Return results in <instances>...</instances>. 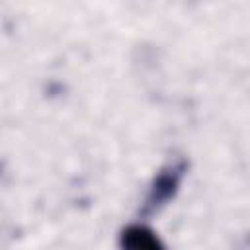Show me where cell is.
Masks as SVG:
<instances>
[{"label":"cell","mask_w":250,"mask_h":250,"mask_svg":"<svg viewBox=\"0 0 250 250\" xmlns=\"http://www.w3.org/2000/svg\"><path fill=\"white\" fill-rule=\"evenodd\" d=\"M186 172H188V162L186 160H176V162L164 166L150 182V188H148V193L145 197L141 215L148 217V215L156 213L158 209H162L170 199H174Z\"/></svg>","instance_id":"6da1fadb"},{"label":"cell","mask_w":250,"mask_h":250,"mask_svg":"<svg viewBox=\"0 0 250 250\" xmlns=\"http://www.w3.org/2000/svg\"><path fill=\"white\" fill-rule=\"evenodd\" d=\"M121 250H164L158 234L146 225H127L119 234Z\"/></svg>","instance_id":"7a4b0ae2"}]
</instances>
